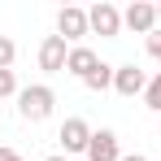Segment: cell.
<instances>
[{
  "label": "cell",
  "instance_id": "6da1fadb",
  "mask_svg": "<svg viewBox=\"0 0 161 161\" xmlns=\"http://www.w3.org/2000/svg\"><path fill=\"white\" fill-rule=\"evenodd\" d=\"M53 105H57V96H53V87H44V83L18 92V113H22L26 122H44V118L53 113Z\"/></svg>",
  "mask_w": 161,
  "mask_h": 161
},
{
  "label": "cell",
  "instance_id": "7a4b0ae2",
  "mask_svg": "<svg viewBox=\"0 0 161 161\" xmlns=\"http://www.w3.org/2000/svg\"><path fill=\"white\" fill-rule=\"evenodd\" d=\"M87 31H92V22H87V9H79V4H65V9L57 13V35H61L65 44L83 39Z\"/></svg>",
  "mask_w": 161,
  "mask_h": 161
},
{
  "label": "cell",
  "instance_id": "3957f363",
  "mask_svg": "<svg viewBox=\"0 0 161 161\" xmlns=\"http://www.w3.org/2000/svg\"><path fill=\"white\" fill-rule=\"evenodd\" d=\"M57 139H61V148H65V153H83V157H87V144H92V126H87L83 118H65Z\"/></svg>",
  "mask_w": 161,
  "mask_h": 161
},
{
  "label": "cell",
  "instance_id": "277c9868",
  "mask_svg": "<svg viewBox=\"0 0 161 161\" xmlns=\"http://www.w3.org/2000/svg\"><path fill=\"white\" fill-rule=\"evenodd\" d=\"M122 26L139 31V35H153V31H157V4H148V0H135V4H126Z\"/></svg>",
  "mask_w": 161,
  "mask_h": 161
},
{
  "label": "cell",
  "instance_id": "5b68a950",
  "mask_svg": "<svg viewBox=\"0 0 161 161\" xmlns=\"http://www.w3.org/2000/svg\"><path fill=\"white\" fill-rule=\"evenodd\" d=\"M87 22H92L96 35H109V39H113V35L122 31V13H118L109 0H100V4H92V9H87Z\"/></svg>",
  "mask_w": 161,
  "mask_h": 161
},
{
  "label": "cell",
  "instance_id": "8992f818",
  "mask_svg": "<svg viewBox=\"0 0 161 161\" xmlns=\"http://www.w3.org/2000/svg\"><path fill=\"white\" fill-rule=\"evenodd\" d=\"M113 92L118 96H139V92H148V74L139 65H118L113 70Z\"/></svg>",
  "mask_w": 161,
  "mask_h": 161
},
{
  "label": "cell",
  "instance_id": "52a82bcc",
  "mask_svg": "<svg viewBox=\"0 0 161 161\" xmlns=\"http://www.w3.org/2000/svg\"><path fill=\"white\" fill-rule=\"evenodd\" d=\"M65 61H70V48H65V39H61V35H48V39L39 44V70L57 74V70H65Z\"/></svg>",
  "mask_w": 161,
  "mask_h": 161
},
{
  "label": "cell",
  "instance_id": "ba28073f",
  "mask_svg": "<svg viewBox=\"0 0 161 161\" xmlns=\"http://www.w3.org/2000/svg\"><path fill=\"white\" fill-rule=\"evenodd\" d=\"M83 161H122L118 135L113 131H92V144H87V157Z\"/></svg>",
  "mask_w": 161,
  "mask_h": 161
},
{
  "label": "cell",
  "instance_id": "9c48e42d",
  "mask_svg": "<svg viewBox=\"0 0 161 161\" xmlns=\"http://www.w3.org/2000/svg\"><path fill=\"white\" fill-rule=\"evenodd\" d=\"M96 65H100V57L92 53V48H83V44H74V48H70V61H65V70H70V74L87 79V74H92Z\"/></svg>",
  "mask_w": 161,
  "mask_h": 161
},
{
  "label": "cell",
  "instance_id": "30bf717a",
  "mask_svg": "<svg viewBox=\"0 0 161 161\" xmlns=\"http://www.w3.org/2000/svg\"><path fill=\"white\" fill-rule=\"evenodd\" d=\"M83 83H87L92 92H105V87H113V65H105V61H100V65H96V70H92Z\"/></svg>",
  "mask_w": 161,
  "mask_h": 161
},
{
  "label": "cell",
  "instance_id": "8fae6325",
  "mask_svg": "<svg viewBox=\"0 0 161 161\" xmlns=\"http://www.w3.org/2000/svg\"><path fill=\"white\" fill-rule=\"evenodd\" d=\"M144 100H148V109H153V113H161V74H157V79H148Z\"/></svg>",
  "mask_w": 161,
  "mask_h": 161
},
{
  "label": "cell",
  "instance_id": "7c38bea8",
  "mask_svg": "<svg viewBox=\"0 0 161 161\" xmlns=\"http://www.w3.org/2000/svg\"><path fill=\"white\" fill-rule=\"evenodd\" d=\"M9 96H18V79H13V70H0V100H9Z\"/></svg>",
  "mask_w": 161,
  "mask_h": 161
},
{
  "label": "cell",
  "instance_id": "4fadbf2b",
  "mask_svg": "<svg viewBox=\"0 0 161 161\" xmlns=\"http://www.w3.org/2000/svg\"><path fill=\"white\" fill-rule=\"evenodd\" d=\"M13 57H18L13 39H9V35H0V70H9V65H13Z\"/></svg>",
  "mask_w": 161,
  "mask_h": 161
},
{
  "label": "cell",
  "instance_id": "5bb4252c",
  "mask_svg": "<svg viewBox=\"0 0 161 161\" xmlns=\"http://www.w3.org/2000/svg\"><path fill=\"white\" fill-rule=\"evenodd\" d=\"M148 53L161 61V31H153V35H148Z\"/></svg>",
  "mask_w": 161,
  "mask_h": 161
},
{
  "label": "cell",
  "instance_id": "9a60e30c",
  "mask_svg": "<svg viewBox=\"0 0 161 161\" xmlns=\"http://www.w3.org/2000/svg\"><path fill=\"white\" fill-rule=\"evenodd\" d=\"M0 161H22V153H13V148H0Z\"/></svg>",
  "mask_w": 161,
  "mask_h": 161
},
{
  "label": "cell",
  "instance_id": "2e32d148",
  "mask_svg": "<svg viewBox=\"0 0 161 161\" xmlns=\"http://www.w3.org/2000/svg\"><path fill=\"white\" fill-rule=\"evenodd\" d=\"M122 161H148V157H144V153H131V157H122Z\"/></svg>",
  "mask_w": 161,
  "mask_h": 161
},
{
  "label": "cell",
  "instance_id": "e0dca14e",
  "mask_svg": "<svg viewBox=\"0 0 161 161\" xmlns=\"http://www.w3.org/2000/svg\"><path fill=\"white\" fill-rule=\"evenodd\" d=\"M44 161H65V157H61V153H53V157H44Z\"/></svg>",
  "mask_w": 161,
  "mask_h": 161
},
{
  "label": "cell",
  "instance_id": "ac0fdd59",
  "mask_svg": "<svg viewBox=\"0 0 161 161\" xmlns=\"http://www.w3.org/2000/svg\"><path fill=\"white\" fill-rule=\"evenodd\" d=\"M157 26H161V4H157Z\"/></svg>",
  "mask_w": 161,
  "mask_h": 161
},
{
  "label": "cell",
  "instance_id": "d6986e66",
  "mask_svg": "<svg viewBox=\"0 0 161 161\" xmlns=\"http://www.w3.org/2000/svg\"><path fill=\"white\" fill-rule=\"evenodd\" d=\"M0 118H4V109H0Z\"/></svg>",
  "mask_w": 161,
  "mask_h": 161
}]
</instances>
